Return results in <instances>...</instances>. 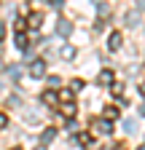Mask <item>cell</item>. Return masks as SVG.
<instances>
[{
	"label": "cell",
	"instance_id": "obj_6",
	"mask_svg": "<svg viewBox=\"0 0 145 150\" xmlns=\"http://www.w3.org/2000/svg\"><path fill=\"white\" fill-rule=\"evenodd\" d=\"M97 126H100L102 134H110V123H107V121H102V123H97Z\"/></svg>",
	"mask_w": 145,
	"mask_h": 150
},
{
	"label": "cell",
	"instance_id": "obj_1",
	"mask_svg": "<svg viewBox=\"0 0 145 150\" xmlns=\"http://www.w3.org/2000/svg\"><path fill=\"white\" fill-rule=\"evenodd\" d=\"M107 46H110V51H116V48L121 46V32H113V35H110V43H107Z\"/></svg>",
	"mask_w": 145,
	"mask_h": 150
},
{
	"label": "cell",
	"instance_id": "obj_9",
	"mask_svg": "<svg viewBox=\"0 0 145 150\" xmlns=\"http://www.w3.org/2000/svg\"><path fill=\"white\" fill-rule=\"evenodd\" d=\"M140 115H145V105H142V107H140Z\"/></svg>",
	"mask_w": 145,
	"mask_h": 150
},
{
	"label": "cell",
	"instance_id": "obj_8",
	"mask_svg": "<svg viewBox=\"0 0 145 150\" xmlns=\"http://www.w3.org/2000/svg\"><path fill=\"white\" fill-rule=\"evenodd\" d=\"M6 123H8V118H6V115H0V129H3Z\"/></svg>",
	"mask_w": 145,
	"mask_h": 150
},
{
	"label": "cell",
	"instance_id": "obj_11",
	"mask_svg": "<svg viewBox=\"0 0 145 150\" xmlns=\"http://www.w3.org/2000/svg\"><path fill=\"white\" fill-rule=\"evenodd\" d=\"M137 150H145V145H142V147H137Z\"/></svg>",
	"mask_w": 145,
	"mask_h": 150
},
{
	"label": "cell",
	"instance_id": "obj_7",
	"mask_svg": "<svg viewBox=\"0 0 145 150\" xmlns=\"http://www.w3.org/2000/svg\"><path fill=\"white\" fill-rule=\"evenodd\" d=\"M105 115H107V118H116V115H118V110H116V107H107V110H105Z\"/></svg>",
	"mask_w": 145,
	"mask_h": 150
},
{
	"label": "cell",
	"instance_id": "obj_2",
	"mask_svg": "<svg viewBox=\"0 0 145 150\" xmlns=\"http://www.w3.org/2000/svg\"><path fill=\"white\" fill-rule=\"evenodd\" d=\"M100 83H113V72L110 70H102L100 72Z\"/></svg>",
	"mask_w": 145,
	"mask_h": 150
},
{
	"label": "cell",
	"instance_id": "obj_10",
	"mask_svg": "<svg viewBox=\"0 0 145 150\" xmlns=\"http://www.w3.org/2000/svg\"><path fill=\"white\" fill-rule=\"evenodd\" d=\"M140 91H142V97H145V86H142V88H140Z\"/></svg>",
	"mask_w": 145,
	"mask_h": 150
},
{
	"label": "cell",
	"instance_id": "obj_5",
	"mask_svg": "<svg viewBox=\"0 0 145 150\" xmlns=\"http://www.w3.org/2000/svg\"><path fill=\"white\" fill-rule=\"evenodd\" d=\"M57 30H59V32H62V35H70V30H72V27H70V24H67V22H62V24H59V27H57Z\"/></svg>",
	"mask_w": 145,
	"mask_h": 150
},
{
	"label": "cell",
	"instance_id": "obj_4",
	"mask_svg": "<svg viewBox=\"0 0 145 150\" xmlns=\"http://www.w3.org/2000/svg\"><path fill=\"white\" fill-rule=\"evenodd\" d=\"M124 129H126V134H134V131H137V129H134V121H132V118L124 123Z\"/></svg>",
	"mask_w": 145,
	"mask_h": 150
},
{
	"label": "cell",
	"instance_id": "obj_3",
	"mask_svg": "<svg viewBox=\"0 0 145 150\" xmlns=\"http://www.w3.org/2000/svg\"><path fill=\"white\" fill-rule=\"evenodd\" d=\"M43 70H46V67H43V62H32V70H30V72L38 78V75H43Z\"/></svg>",
	"mask_w": 145,
	"mask_h": 150
}]
</instances>
